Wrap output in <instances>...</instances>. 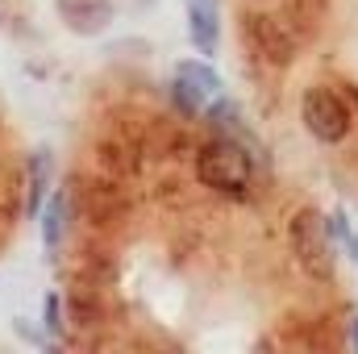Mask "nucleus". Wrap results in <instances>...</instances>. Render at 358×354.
Returning <instances> with one entry per match:
<instances>
[{
	"mask_svg": "<svg viewBox=\"0 0 358 354\" xmlns=\"http://www.w3.org/2000/svg\"><path fill=\"white\" fill-rule=\"evenodd\" d=\"M196 179L221 196H246L255 179V150L238 138L213 134V142H204L196 155Z\"/></svg>",
	"mask_w": 358,
	"mask_h": 354,
	"instance_id": "nucleus-1",
	"label": "nucleus"
},
{
	"mask_svg": "<svg viewBox=\"0 0 358 354\" xmlns=\"http://www.w3.org/2000/svg\"><path fill=\"white\" fill-rule=\"evenodd\" d=\"M287 242H292V255L296 263L304 267L313 279H329L334 275V234H329V221L317 213V208H300L287 225Z\"/></svg>",
	"mask_w": 358,
	"mask_h": 354,
	"instance_id": "nucleus-2",
	"label": "nucleus"
},
{
	"mask_svg": "<svg viewBox=\"0 0 358 354\" xmlns=\"http://www.w3.org/2000/svg\"><path fill=\"white\" fill-rule=\"evenodd\" d=\"M242 42L267 67H283L296 59V29L275 13H246L242 17Z\"/></svg>",
	"mask_w": 358,
	"mask_h": 354,
	"instance_id": "nucleus-3",
	"label": "nucleus"
},
{
	"mask_svg": "<svg viewBox=\"0 0 358 354\" xmlns=\"http://www.w3.org/2000/svg\"><path fill=\"white\" fill-rule=\"evenodd\" d=\"M300 121H304V129H308L317 142H325V146L346 142V134H350V125H355L346 100L334 88H308L304 92V100H300Z\"/></svg>",
	"mask_w": 358,
	"mask_h": 354,
	"instance_id": "nucleus-4",
	"label": "nucleus"
},
{
	"mask_svg": "<svg viewBox=\"0 0 358 354\" xmlns=\"http://www.w3.org/2000/svg\"><path fill=\"white\" fill-rule=\"evenodd\" d=\"M55 8H59V21L71 34H80V38L104 34L108 21H113V13H117L113 0H55Z\"/></svg>",
	"mask_w": 358,
	"mask_h": 354,
	"instance_id": "nucleus-5",
	"label": "nucleus"
},
{
	"mask_svg": "<svg viewBox=\"0 0 358 354\" xmlns=\"http://www.w3.org/2000/svg\"><path fill=\"white\" fill-rule=\"evenodd\" d=\"M80 208H84V217L96 221V225H117L121 213H125L117 183H104V179H100V183H84V200H80Z\"/></svg>",
	"mask_w": 358,
	"mask_h": 354,
	"instance_id": "nucleus-6",
	"label": "nucleus"
},
{
	"mask_svg": "<svg viewBox=\"0 0 358 354\" xmlns=\"http://www.w3.org/2000/svg\"><path fill=\"white\" fill-rule=\"evenodd\" d=\"M204 121H208V129H213V134H221V138H238V142H246L255 155H263V150H259V142H255V134L246 129V121L238 117V108H234L225 96H217V100H208V104H204Z\"/></svg>",
	"mask_w": 358,
	"mask_h": 354,
	"instance_id": "nucleus-7",
	"label": "nucleus"
},
{
	"mask_svg": "<svg viewBox=\"0 0 358 354\" xmlns=\"http://www.w3.org/2000/svg\"><path fill=\"white\" fill-rule=\"evenodd\" d=\"M187 29L200 55H217L221 25H217V0H187Z\"/></svg>",
	"mask_w": 358,
	"mask_h": 354,
	"instance_id": "nucleus-8",
	"label": "nucleus"
},
{
	"mask_svg": "<svg viewBox=\"0 0 358 354\" xmlns=\"http://www.w3.org/2000/svg\"><path fill=\"white\" fill-rule=\"evenodd\" d=\"M176 76H179V80H183L192 92H196L204 104H208V100H217V96H221V88H225V84H221V76H217L208 63H196V59H192V63H179Z\"/></svg>",
	"mask_w": 358,
	"mask_h": 354,
	"instance_id": "nucleus-9",
	"label": "nucleus"
},
{
	"mask_svg": "<svg viewBox=\"0 0 358 354\" xmlns=\"http://www.w3.org/2000/svg\"><path fill=\"white\" fill-rule=\"evenodd\" d=\"M63 234H67V196L55 192L46 200V213H42V242H46V250H59Z\"/></svg>",
	"mask_w": 358,
	"mask_h": 354,
	"instance_id": "nucleus-10",
	"label": "nucleus"
},
{
	"mask_svg": "<svg viewBox=\"0 0 358 354\" xmlns=\"http://www.w3.org/2000/svg\"><path fill=\"white\" fill-rule=\"evenodd\" d=\"M67 304H71V321H76V325H96V317H100L96 288H88V283H84V288H76Z\"/></svg>",
	"mask_w": 358,
	"mask_h": 354,
	"instance_id": "nucleus-11",
	"label": "nucleus"
},
{
	"mask_svg": "<svg viewBox=\"0 0 358 354\" xmlns=\"http://www.w3.org/2000/svg\"><path fill=\"white\" fill-rule=\"evenodd\" d=\"M46 176H50V159L46 155H34V163H29V213H42Z\"/></svg>",
	"mask_w": 358,
	"mask_h": 354,
	"instance_id": "nucleus-12",
	"label": "nucleus"
},
{
	"mask_svg": "<svg viewBox=\"0 0 358 354\" xmlns=\"http://www.w3.org/2000/svg\"><path fill=\"white\" fill-rule=\"evenodd\" d=\"M171 100H176V108H183V113H204V100L187 88L179 76H176V84H171Z\"/></svg>",
	"mask_w": 358,
	"mask_h": 354,
	"instance_id": "nucleus-13",
	"label": "nucleus"
},
{
	"mask_svg": "<svg viewBox=\"0 0 358 354\" xmlns=\"http://www.w3.org/2000/svg\"><path fill=\"white\" fill-rule=\"evenodd\" d=\"M21 25H25V8H21V0H0V29L13 34V29H21Z\"/></svg>",
	"mask_w": 358,
	"mask_h": 354,
	"instance_id": "nucleus-14",
	"label": "nucleus"
},
{
	"mask_svg": "<svg viewBox=\"0 0 358 354\" xmlns=\"http://www.w3.org/2000/svg\"><path fill=\"white\" fill-rule=\"evenodd\" d=\"M329 234H334V238H342V242L350 246V238H355V229H350V217H346V213H334V217H329Z\"/></svg>",
	"mask_w": 358,
	"mask_h": 354,
	"instance_id": "nucleus-15",
	"label": "nucleus"
},
{
	"mask_svg": "<svg viewBox=\"0 0 358 354\" xmlns=\"http://www.w3.org/2000/svg\"><path fill=\"white\" fill-rule=\"evenodd\" d=\"M46 325H50L55 334H63V321H59V296L46 300Z\"/></svg>",
	"mask_w": 358,
	"mask_h": 354,
	"instance_id": "nucleus-16",
	"label": "nucleus"
},
{
	"mask_svg": "<svg viewBox=\"0 0 358 354\" xmlns=\"http://www.w3.org/2000/svg\"><path fill=\"white\" fill-rule=\"evenodd\" d=\"M350 255H355V263H358V238H350Z\"/></svg>",
	"mask_w": 358,
	"mask_h": 354,
	"instance_id": "nucleus-17",
	"label": "nucleus"
},
{
	"mask_svg": "<svg viewBox=\"0 0 358 354\" xmlns=\"http://www.w3.org/2000/svg\"><path fill=\"white\" fill-rule=\"evenodd\" d=\"M355 351H358V317H355Z\"/></svg>",
	"mask_w": 358,
	"mask_h": 354,
	"instance_id": "nucleus-18",
	"label": "nucleus"
}]
</instances>
